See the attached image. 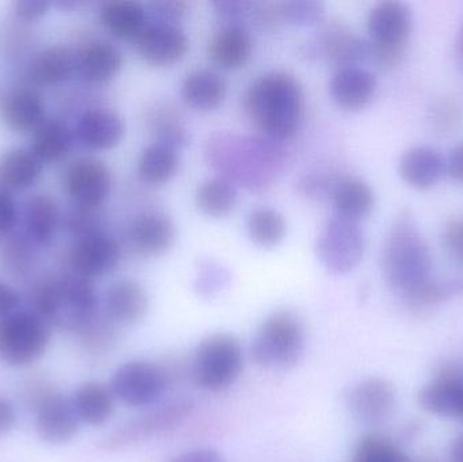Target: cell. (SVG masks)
<instances>
[{
  "label": "cell",
  "mask_w": 463,
  "mask_h": 462,
  "mask_svg": "<svg viewBox=\"0 0 463 462\" xmlns=\"http://www.w3.org/2000/svg\"><path fill=\"white\" fill-rule=\"evenodd\" d=\"M21 296L7 282L0 279V319L18 311Z\"/></svg>",
  "instance_id": "cell-48"
},
{
  "label": "cell",
  "mask_w": 463,
  "mask_h": 462,
  "mask_svg": "<svg viewBox=\"0 0 463 462\" xmlns=\"http://www.w3.org/2000/svg\"><path fill=\"white\" fill-rule=\"evenodd\" d=\"M34 306L46 325L78 333L99 315L94 285L76 274L43 282L35 290Z\"/></svg>",
  "instance_id": "cell-3"
},
{
  "label": "cell",
  "mask_w": 463,
  "mask_h": 462,
  "mask_svg": "<svg viewBox=\"0 0 463 462\" xmlns=\"http://www.w3.org/2000/svg\"><path fill=\"white\" fill-rule=\"evenodd\" d=\"M43 163L27 149H13L0 160V184L5 190H26L43 175Z\"/></svg>",
  "instance_id": "cell-32"
},
{
  "label": "cell",
  "mask_w": 463,
  "mask_h": 462,
  "mask_svg": "<svg viewBox=\"0 0 463 462\" xmlns=\"http://www.w3.org/2000/svg\"><path fill=\"white\" fill-rule=\"evenodd\" d=\"M65 189L79 208L98 209L111 190V174L100 160H76L67 170Z\"/></svg>",
  "instance_id": "cell-13"
},
{
  "label": "cell",
  "mask_w": 463,
  "mask_h": 462,
  "mask_svg": "<svg viewBox=\"0 0 463 462\" xmlns=\"http://www.w3.org/2000/svg\"><path fill=\"white\" fill-rule=\"evenodd\" d=\"M61 214L54 198L48 194H35L24 208V231L27 239L35 246H46L59 231Z\"/></svg>",
  "instance_id": "cell-30"
},
{
  "label": "cell",
  "mask_w": 463,
  "mask_h": 462,
  "mask_svg": "<svg viewBox=\"0 0 463 462\" xmlns=\"http://www.w3.org/2000/svg\"><path fill=\"white\" fill-rule=\"evenodd\" d=\"M125 135L121 117L108 108H92L81 114L76 124L75 136L81 146L91 151L116 148Z\"/></svg>",
  "instance_id": "cell-22"
},
{
  "label": "cell",
  "mask_w": 463,
  "mask_h": 462,
  "mask_svg": "<svg viewBox=\"0 0 463 462\" xmlns=\"http://www.w3.org/2000/svg\"><path fill=\"white\" fill-rule=\"evenodd\" d=\"M16 422V412L13 403L0 396V436L10 433Z\"/></svg>",
  "instance_id": "cell-50"
},
{
  "label": "cell",
  "mask_w": 463,
  "mask_h": 462,
  "mask_svg": "<svg viewBox=\"0 0 463 462\" xmlns=\"http://www.w3.org/2000/svg\"><path fill=\"white\" fill-rule=\"evenodd\" d=\"M99 16L105 29L114 37L135 43L149 24L146 7L133 0L105 3L100 8Z\"/></svg>",
  "instance_id": "cell-27"
},
{
  "label": "cell",
  "mask_w": 463,
  "mask_h": 462,
  "mask_svg": "<svg viewBox=\"0 0 463 462\" xmlns=\"http://www.w3.org/2000/svg\"><path fill=\"white\" fill-rule=\"evenodd\" d=\"M136 45L141 59L156 68L178 64L189 51L186 33L178 24L159 21L148 24Z\"/></svg>",
  "instance_id": "cell-15"
},
{
  "label": "cell",
  "mask_w": 463,
  "mask_h": 462,
  "mask_svg": "<svg viewBox=\"0 0 463 462\" xmlns=\"http://www.w3.org/2000/svg\"><path fill=\"white\" fill-rule=\"evenodd\" d=\"M81 339L91 352H103L116 341V325L108 317L98 315L86 328L80 331Z\"/></svg>",
  "instance_id": "cell-39"
},
{
  "label": "cell",
  "mask_w": 463,
  "mask_h": 462,
  "mask_svg": "<svg viewBox=\"0 0 463 462\" xmlns=\"http://www.w3.org/2000/svg\"><path fill=\"white\" fill-rule=\"evenodd\" d=\"M445 173L446 159L432 146H413L402 155L399 162L402 181L416 190L431 189Z\"/></svg>",
  "instance_id": "cell-23"
},
{
  "label": "cell",
  "mask_w": 463,
  "mask_h": 462,
  "mask_svg": "<svg viewBox=\"0 0 463 462\" xmlns=\"http://www.w3.org/2000/svg\"><path fill=\"white\" fill-rule=\"evenodd\" d=\"M103 311L113 325H137L148 315V293L146 288L135 279H119L106 289Z\"/></svg>",
  "instance_id": "cell-17"
},
{
  "label": "cell",
  "mask_w": 463,
  "mask_h": 462,
  "mask_svg": "<svg viewBox=\"0 0 463 462\" xmlns=\"http://www.w3.org/2000/svg\"><path fill=\"white\" fill-rule=\"evenodd\" d=\"M187 5L184 2H156L152 3L151 10L159 16V22L176 24L186 14Z\"/></svg>",
  "instance_id": "cell-47"
},
{
  "label": "cell",
  "mask_w": 463,
  "mask_h": 462,
  "mask_svg": "<svg viewBox=\"0 0 463 462\" xmlns=\"http://www.w3.org/2000/svg\"><path fill=\"white\" fill-rule=\"evenodd\" d=\"M244 353L236 336L216 333L195 347L190 361V380L198 390L219 393L231 388L241 376Z\"/></svg>",
  "instance_id": "cell-5"
},
{
  "label": "cell",
  "mask_w": 463,
  "mask_h": 462,
  "mask_svg": "<svg viewBox=\"0 0 463 462\" xmlns=\"http://www.w3.org/2000/svg\"><path fill=\"white\" fill-rule=\"evenodd\" d=\"M119 258L118 243L98 231L78 239L71 250L70 263L73 274L92 281L111 273L118 265Z\"/></svg>",
  "instance_id": "cell-14"
},
{
  "label": "cell",
  "mask_w": 463,
  "mask_h": 462,
  "mask_svg": "<svg viewBox=\"0 0 463 462\" xmlns=\"http://www.w3.org/2000/svg\"><path fill=\"white\" fill-rule=\"evenodd\" d=\"M253 5H255L253 3L234 2V0L213 3L214 10L219 14L220 18L227 21V24H240V18H244L247 14H252Z\"/></svg>",
  "instance_id": "cell-44"
},
{
  "label": "cell",
  "mask_w": 463,
  "mask_h": 462,
  "mask_svg": "<svg viewBox=\"0 0 463 462\" xmlns=\"http://www.w3.org/2000/svg\"><path fill=\"white\" fill-rule=\"evenodd\" d=\"M228 94L227 80L216 71L194 70L182 83L181 95L186 106L201 113L216 110Z\"/></svg>",
  "instance_id": "cell-24"
},
{
  "label": "cell",
  "mask_w": 463,
  "mask_h": 462,
  "mask_svg": "<svg viewBox=\"0 0 463 462\" xmlns=\"http://www.w3.org/2000/svg\"><path fill=\"white\" fill-rule=\"evenodd\" d=\"M374 73L361 65L337 68L329 83L332 100L345 111H361L372 103L377 92Z\"/></svg>",
  "instance_id": "cell-18"
},
{
  "label": "cell",
  "mask_w": 463,
  "mask_h": 462,
  "mask_svg": "<svg viewBox=\"0 0 463 462\" xmlns=\"http://www.w3.org/2000/svg\"><path fill=\"white\" fill-rule=\"evenodd\" d=\"M245 113L272 140L293 137L304 114V90L298 79L285 71H272L256 79L244 98Z\"/></svg>",
  "instance_id": "cell-1"
},
{
  "label": "cell",
  "mask_w": 463,
  "mask_h": 462,
  "mask_svg": "<svg viewBox=\"0 0 463 462\" xmlns=\"http://www.w3.org/2000/svg\"><path fill=\"white\" fill-rule=\"evenodd\" d=\"M239 194L236 186L224 176L206 179L195 192V203L205 216L227 217L236 209Z\"/></svg>",
  "instance_id": "cell-35"
},
{
  "label": "cell",
  "mask_w": 463,
  "mask_h": 462,
  "mask_svg": "<svg viewBox=\"0 0 463 462\" xmlns=\"http://www.w3.org/2000/svg\"><path fill=\"white\" fill-rule=\"evenodd\" d=\"M76 71V54L65 46L54 45L34 57L30 64V78L43 86H57L70 80Z\"/></svg>",
  "instance_id": "cell-31"
},
{
  "label": "cell",
  "mask_w": 463,
  "mask_h": 462,
  "mask_svg": "<svg viewBox=\"0 0 463 462\" xmlns=\"http://www.w3.org/2000/svg\"><path fill=\"white\" fill-rule=\"evenodd\" d=\"M329 197L336 216L353 222H359L369 216L375 205L374 192L370 184L355 176L336 179Z\"/></svg>",
  "instance_id": "cell-28"
},
{
  "label": "cell",
  "mask_w": 463,
  "mask_h": 462,
  "mask_svg": "<svg viewBox=\"0 0 463 462\" xmlns=\"http://www.w3.org/2000/svg\"><path fill=\"white\" fill-rule=\"evenodd\" d=\"M78 72L91 84H105L113 80L124 64L121 51L106 41H92L76 54Z\"/></svg>",
  "instance_id": "cell-26"
},
{
  "label": "cell",
  "mask_w": 463,
  "mask_h": 462,
  "mask_svg": "<svg viewBox=\"0 0 463 462\" xmlns=\"http://www.w3.org/2000/svg\"><path fill=\"white\" fill-rule=\"evenodd\" d=\"M351 462H411L410 458L385 437L377 433L364 434L355 449Z\"/></svg>",
  "instance_id": "cell-38"
},
{
  "label": "cell",
  "mask_w": 463,
  "mask_h": 462,
  "mask_svg": "<svg viewBox=\"0 0 463 462\" xmlns=\"http://www.w3.org/2000/svg\"><path fill=\"white\" fill-rule=\"evenodd\" d=\"M49 342V325L35 312L15 311L0 319V361L24 368L37 363Z\"/></svg>",
  "instance_id": "cell-8"
},
{
  "label": "cell",
  "mask_w": 463,
  "mask_h": 462,
  "mask_svg": "<svg viewBox=\"0 0 463 462\" xmlns=\"http://www.w3.org/2000/svg\"><path fill=\"white\" fill-rule=\"evenodd\" d=\"M307 347L304 320L291 309L269 314L256 330L250 360L267 371H288L301 361Z\"/></svg>",
  "instance_id": "cell-4"
},
{
  "label": "cell",
  "mask_w": 463,
  "mask_h": 462,
  "mask_svg": "<svg viewBox=\"0 0 463 462\" xmlns=\"http://www.w3.org/2000/svg\"><path fill=\"white\" fill-rule=\"evenodd\" d=\"M232 151L222 143V137L212 144L209 154L220 171H225L224 178L233 184V179L241 182L250 189L267 186L272 167L280 165L279 146L269 143L272 138L259 140H234L227 138Z\"/></svg>",
  "instance_id": "cell-6"
},
{
  "label": "cell",
  "mask_w": 463,
  "mask_h": 462,
  "mask_svg": "<svg viewBox=\"0 0 463 462\" xmlns=\"http://www.w3.org/2000/svg\"><path fill=\"white\" fill-rule=\"evenodd\" d=\"M133 247L146 257H160L173 249L176 227L163 212L149 211L138 214L129 227Z\"/></svg>",
  "instance_id": "cell-20"
},
{
  "label": "cell",
  "mask_w": 463,
  "mask_h": 462,
  "mask_svg": "<svg viewBox=\"0 0 463 462\" xmlns=\"http://www.w3.org/2000/svg\"><path fill=\"white\" fill-rule=\"evenodd\" d=\"M247 231L256 246L274 249L285 239L288 224L285 217L275 209L258 208L248 216Z\"/></svg>",
  "instance_id": "cell-37"
},
{
  "label": "cell",
  "mask_w": 463,
  "mask_h": 462,
  "mask_svg": "<svg viewBox=\"0 0 463 462\" xmlns=\"http://www.w3.org/2000/svg\"><path fill=\"white\" fill-rule=\"evenodd\" d=\"M458 53H459V56H461L462 60H463V26L461 29V33H459V37H458Z\"/></svg>",
  "instance_id": "cell-52"
},
{
  "label": "cell",
  "mask_w": 463,
  "mask_h": 462,
  "mask_svg": "<svg viewBox=\"0 0 463 462\" xmlns=\"http://www.w3.org/2000/svg\"><path fill=\"white\" fill-rule=\"evenodd\" d=\"M76 417L80 423L102 426L110 420L116 407V398L109 385L87 382L79 385L71 398Z\"/></svg>",
  "instance_id": "cell-29"
},
{
  "label": "cell",
  "mask_w": 463,
  "mask_h": 462,
  "mask_svg": "<svg viewBox=\"0 0 463 462\" xmlns=\"http://www.w3.org/2000/svg\"><path fill=\"white\" fill-rule=\"evenodd\" d=\"M283 22L298 24V26H312L323 18L324 5L317 2H288L280 5Z\"/></svg>",
  "instance_id": "cell-40"
},
{
  "label": "cell",
  "mask_w": 463,
  "mask_h": 462,
  "mask_svg": "<svg viewBox=\"0 0 463 462\" xmlns=\"http://www.w3.org/2000/svg\"><path fill=\"white\" fill-rule=\"evenodd\" d=\"M171 384V373L157 363L133 360L122 363L111 376L114 398L136 409L159 404Z\"/></svg>",
  "instance_id": "cell-9"
},
{
  "label": "cell",
  "mask_w": 463,
  "mask_h": 462,
  "mask_svg": "<svg viewBox=\"0 0 463 462\" xmlns=\"http://www.w3.org/2000/svg\"><path fill=\"white\" fill-rule=\"evenodd\" d=\"M16 205L7 190L0 187V240L8 238L16 225Z\"/></svg>",
  "instance_id": "cell-43"
},
{
  "label": "cell",
  "mask_w": 463,
  "mask_h": 462,
  "mask_svg": "<svg viewBox=\"0 0 463 462\" xmlns=\"http://www.w3.org/2000/svg\"><path fill=\"white\" fill-rule=\"evenodd\" d=\"M413 16L410 5L402 2H380L370 10L367 32L370 42L380 46L407 48Z\"/></svg>",
  "instance_id": "cell-16"
},
{
  "label": "cell",
  "mask_w": 463,
  "mask_h": 462,
  "mask_svg": "<svg viewBox=\"0 0 463 462\" xmlns=\"http://www.w3.org/2000/svg\"><path fill=\"white\" fill-rule=\"evenodd\" d=\"M446 173L454 181L463 184V144L451 149L450 155L446 159Z\"/></svg>",
  "instance_id": "cell-49"
},
{
  "label": "cell",
  "mask_w": 463,
  "mask_h": 462,
  "mask_svg": "<svg viewBox=\"0 0 463 462\" xmlns=\"http://www.w3.org/2000/svg\"><path fill=\"white\" fill-rule=\"evenodd\" d=\"M167 462H228L225 456L213 448H195L173 456Z\"/></svg>",
  "instance_id": "cell-46"
},
{
  "label": "cell",
  "mask_w": 463,
  "mask_h": 462,
  "mask_svg": "<svg viewBox=\"0 0 463 462\" xmlns=\"http://www.w3.org/2000/svg\"><path fill=\"white\" fill-rule=\"evenodd\" d=\"M195 407L197 404L192 398H179L148 410L109 434L103 439L102 448L109 452H118L170 433L190 420Z\"/></svg>",
  "instance_id": "cell-7"
},
{
  "label": "cell",
  "mask_w": 463,
  "mask_h": 462,
  "mask_svg": "<svg viewBox=\"0 0 463 462\" xmlns=\"http://www.w3.org/2000/svg\"><path fill=\"white\" fill-rule=\"evenodd\" d=\"M317 257L332 274L343 276L358 268L366 251V239L358 222L335 214L317 239Z\"/></svg>",
  "instance_id": "cell-10"
},
{
  "label": "cell",
  "mask_w": 463,
  "mask_h": 462,
  "mask_svg": "<svg viewBox=\"0 0 463 462\" xmlns=\"http://www.w3.org/2000/svg\"><path fill=\"white\" fill-rule=\"evenodd\" d=\"M443 244L449 255L463 266V214L449 220L443 231Z\"/></svg>",
  "instance_id": "cell-41"
},
{
  "label": "cell",
  "mask_w": 463,
  "mask_h": 462,
  "mask_svg": "<svg viewBox=\"0 0 463 462\" xmlns=\"http://www.w3.org/2000/svg\"><path fill=\"white\" fill-rule=\"evenodd\" d=\"M253 41L241 24H225L214 33L208 46L209 59L225 71L244 68L252 57Z\"/></svg>",
  "instance_id": "cell-21"
},
{
  "label": "cell",
  "mask_w": 463,
  "mask_h": 462,
  "mask_svg": "<svg viewBox=\"0 0 463 462\" xmlns=\"http://www.w3.org/2000/svg\"><path fill=\"white\" fill-rule=\"evenodd\" d=\"M450 462H463V433L451 445Z\"/></svg>",
  "instance_id": "cell-51"
},
{
  "label": "cell",
  "mask_w": 463,
  "mask_h": 462,
  "mask_svg": "<svg viewBox=\"0 0 463 462\" xmlns=\"http://www.w3.org/2000/svg\"><path fill=\"white\" fill-rule=\"evenodd\" d=\"M383 271L386 282L405 300L432 281V255L410 211L397 217L385 241Z\"/></svg>",
  "instance_id": "cell-2"
},
{
  "label": "cell",
  "mask_w": 463,
  "mask_h": 462,
  "mask_svg": "<svg viewBox=\"0 0 463 462\" xmlns=\"http://www.w3.org/2000/svg\"><path fill=\"white\" fill-rule=\"evenodd\" d=\"M2 117L14 132H37L45 122V103L34 90L15 89L3 99Z\"/></svg>",
  "instance_id": "cell-25"
},
{
  "label": "cell",
  "mask_w": 463,
  "mask_h": 462,
  "mask_svg": "<svg viewBox=\"0 0 463 462\" xmlns=\"http://www.w3.org/2000/svg\"><path fill=\"white\" fill-rule=\"evenodd\" d=\"M179 152L173 146L154 143L141 152L138 159V178L149 186L167 184L178 173Z\"/></svg>",
  "instance_id": "cell-33"
},
{
  "label": "cell",
  "mask_w": 463,
  "mask_h": 462,
  "mask_svg": "<svg viewBox=\"0 0 463 462\" xmlns=\"http://www.w3.org/2000/svg\"><path fill=\"white\" fill-rule=\"evenodd\" d=\"M419 403L430 414L463 422V376L445 368L419 393Z\"/></svg>",
  "instance_id": "cell-19"
},
{
  "label": "cell",
  "mask_w": 463,
  "mask_h": 462,
  "mask_svg": "<svg viewBox=\"0 0 463 462\" xmlns=\"http://www.w3.org/2000/svg\"><path fill=\"white\" fill-rule=\"evenodd\" d=\"M49 7H51V3L43 2V0H24V2H16L14 5V13L21 21L35 22L46 15Z\"/></svg>",
  "instance_id": "cell-45"
},
{
  "label": "cell",
  "mask_w": 463,
  "mask_h": 462,
  "mask_svg": "<svg viewBox=\"0 0 463 462\" xmlns=\"http://www.w3.org/2000/svg\"><path fill=\"white\" fill-rule=\"evenodd\" d=\"M73 136L61 121H45L35 132L30 151L43 163H56L71 152Z\"/></svg>",
  "instance_id": "cell-36"
},
{
  "label": "cell",
  "mask_w": 463,
  "mask_h": 462,
  "mask_svg": "<svg viewBox=\"0 0 463 462\" xmlns=\"http://www.w3.org/2000/svg\"><path fill=\"white\" fill-rule=\"evenodd\" d=\"M324 33V52L337 68L359 65V62L369 60L370 43L355 37L345 26L334 24Z\"/></svg>",
  "instance_id": "cell-34"
},
{
  "label": "cell",
  "mask_w": 463,
  "mask_h": 462,
  "mask_svg": "<svg viewBox=\"0 0 463 462\" xmlns=\"http://www.w3.org/2000/svg\"><path fill=\"white\" fill-rule=\"evenodd\" d=\"M35 412V431L46 444L64 445L72 441L79 431L80 420L76 417L71 399L64 398L51 388L38 384L29 392Z\"/></svg>",
  "instance_id": "cell-11"
},
{
  "label": "cell",
  "mask_w": 463,
  "mask_h": 462,
  "mask_svg": "<svg viewBox=\"0 0 463 462\" xmlns=\"http://www.w3.org/2000/svg\"><path fill=\"white\" fill-rule=\"evenodd\" d=\"M97 209L79 208L68 217V230L78 235L79 238L90 235V233L98 232V217L95 214Z\"/></svg>",
  "instance_id": "cell-42"
},
{
  "label": "cell",
  "mask_w": 463,
  "mask_h": 462,
  "mask_svg": "<svg viewBox=\"0 0 463 462\" xmlns=\"http://www.w3.org/2000/svg\"><path fill=\"white\" fill-rule=\"evenodd\" d=\"M397 404V393L388 380H364L351 387L345 393V406L354 420L364 425L385 422L393 414Z\"/></svg>",
  "instance_id": "cell-12"
}]
</instances>
